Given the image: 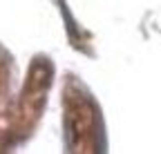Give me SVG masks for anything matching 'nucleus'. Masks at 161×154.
<instances>
[{
  "label": "nucleus",
  "mask_w": 161,
  "mask_h": 154,
  "mask_svg": "<svg viewBox=\"0 0 161 154\" xmlns=\"http://www.w3.org/2000/svg\"><path fill=\"white\" fill-rule=\"evenodd\" d=\"M63 16H65V23H67V29H69V36H72V40H74V45H78V40H80V34L76 31V25H74V20H72V16H69V11L65 9V5H63Z\"/></svg>",
  "instance_id": "f257e3e1"
}]
</instances>
